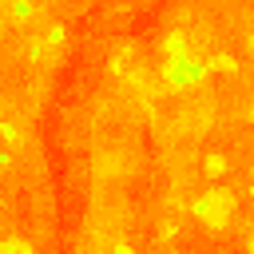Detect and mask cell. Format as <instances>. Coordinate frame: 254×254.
<instances>
[{
    "mask_svg": "<svg viewBox=\"0 0 254 254\" xmlns=\"http://www.w3.org/2000/svg\"><path fill=\"white\" fill-rule=\"evenodd\" d=\"M234 210H238V198H234V190H226V187H214V190H206V194L194 202V218H198V222H206L210 230L230 226Z\"/></svg>",
    "mask_w": 254,
    "mask_h": 254,
    "instance_id": "6da1fadb",
    "label": "cell"
},
{
    "mask_svg": "<svg viewBox=\"0 0 254 254\" xmlns=\"http://www.w3.org/2000/svg\"><path fill=\"white\" fill-rule=\"evenodd\" d=\"M206 71H238V64H234V56H226V52H218V56H210L206 60Z\"/></svg>",
    "mask_w": 254,
    "mask_h": 254,
    "instance_id": "7a4b0ae2",
    "label": "cell"
},
{
    "mask_svg": "<svg viewBox=\"0 0 254 254\" xmlns=\"http://www.w3.org/2000/svg\"><path fill=\"white\" fill-rule=\"evenodd\" d=\"M167 56H187V32L175 28V32L167 36Z\"/></svg>",
    "mask_w": 254,
    "mask_h": 254,
    "instance_id": "3957f363",
    "label": "cell"
},
{
    "mask_svg": "<svg viewBox=\"0 0 254 254\" xmlns=\"http://www.w3.org/2000/svg\"><path fill=\"white\" fill-rule=\"evenodd\" d=\"M202 171H206L210 179H222V175H226V159H222V155H206V163H202Z\"/></svg>",
    "mask_w": 254,
    "mask_h": 254,
    "instance_id": "277c9868",
    "label": "cell"
},
{
    "mask_svg": "<svg viewBox=\"0 0 254 254\" xmlns=\"http://www.w3.org/2000/svg\"><path fill=\"white\" fill-rule=\"evenodd\" d=\"M0 250H4V254H32V246H28V242H16V238H12V242H4Z\"/></svg>",
    "mask_w": 254,
    "mask_h": 254,
    "instance_id": "5b68a950",
    "label": "cell"
},
{
    "mask_svg": "<svg viewBox=\"0 0 254 254\" xmlns=\"http://www.w3.org/2000/svg\"><path fill=\"white\" fill-rule=\"evenodd\" d=\"M64 36H67V32H64V28H48V36H44V40H48V44H52V48H56V44H64Z\"/></svg>",
    "mask_w": 254,
    "mask_h": 254,
    "instance_id": "8992f818",
    "label": "cell"
},
{
    "mask_svg": "<svg viewBox=\"0 0 254 254\" xmlns=\"http://www.w3.org/2000/svg\"><path fill=\"white\" fill-rule=\"evenodd\" d=\"M0 131H4V143H16V127H12V123H4Z\"/></svg>",
    "mask_w": 254,
    "mask_h": 254,
    "instance_id": "52a82bcc",
    "label": "cell"
},
{
    "mask_svg": "<svg viewBox=\"0 0 254 254\" xmlns=\"http://www.w3.org/2000/svg\"><path fill=\"white\" fill-rule=\"evenodd\" d=\"M250 198H254V187H250Z\"/></svg>",
    "mask_w": 254,
    "mask_h": 254,
    "instance_id": "ba28073f",
    "label": "cell"
}]
</instances>
